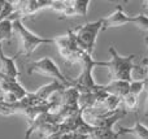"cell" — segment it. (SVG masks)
<instances>
[{
	"label": "cell",
	"mask_w": 148,
	"mask_h": 139,
	"mask_svg": "<svg viewBox=\"0 0 148 139\" xmlns=\"http://www.w3.org/2000/svg\"><path fill=\"white\" fill-rule=\"evenodd\" d=\"M110 55V59L105 61L104 68L109 70L110 81H126L131 82L133 81V70L136 68L134 65V57L135 55H129V56H121L114 48V46H110L108 48Z\"/></svg>",
	"instance_id": "1"
},
{
	"label": "cell",
	"mask_w": 148,
	"mask_h": 139,
	"mask_svg": "<svg viewBox=\"0 0 148 139\" xmlns=\"http://www.w3.org/2000/svg\"><path fill=\"white\" fill-rule=\"evenodd\" d=\"M13 22V30H14V35H17L21 40V51L18 52L16 56L23 55L26 57H30L34 53L38 47L42 44H55L53 38H44V36H39L30 31L25 25H23L21 18H16L12 21Z\"/></svg>",
	"instance_id": "2"
},
{
	"label": "cell",
	"mask_w": 148,
	"mask_h": 139,
	"mask_svg": "<svg viewBox=\"0 0 148 139\" xmlns=\"http://www.w3.org/2000/svg\"><path fill=\"white\" fill-rule=\"evenodd\" d=\"M78 64L81 65L82 70H81V74L78 75V78L73 79V87L77 88L79 91V94L90 92V91L96 90L99 87V85L95 82L92 72H94V69L96 66H104L105 61H96V60H94L92 55L83 52Z\"/></svg>",
	"instance_id": "3"
},
{
	"label": "cell",
	"mask_w": 148,
	"mask_h": 139,
	"mask_svg": "<svg viewBox=\"0 0 148 139\" xmlns=\"http://www.w3.org/2000/svg\"><path fill=\"white\" fill-rule=\"evenodd\" d=\"M103 30V18L92 22H86L81 26H77L73 29V33L75 35V40L79 49L84 53L92 55L95 48V44L97 40V35Z\"/></svg>",
	"instance_id": "4"
},
{
	"label": "cell",
	"mask_w": 148,
	"mask_h": 139,
	"mask_svg": "<svg viewBox=\"0 0 148 139\" xmlns=\"http://www.w3.org/2000/svg\"><path fill=\"white\" fill-rule=\"evenodd\" d=\"M27 73L29 74H34V73H38V74L46 75V77L52 78L53 81L62 83L66 87H73V79L66 78L62 72L60 70V68L56 65V62L51 59V57H42L40 60H36L33 61L27 68Z\"/></svg>",
	"instance_id": "5"
},
{
	"label": "cell",
	"mask_w": 148,
	"mask_h": 139,
	"mask_svg": "<svg viewBox=\"0 0 148 139\" xmlns=\"http://www.w3.org/2000/svg\"><path fill=\"white\" fill-rule=\"evenodd\" d=\"M55 46L57 47L60 56L62 57L65 62L68 64H74V62H79L83 51H81L77 44L75 40V35L73 33V29L69 30L65 35H60V36H55Z\"/></svg>",
	"instance_id": "6"
},
{
	"label": "cell",
	"mask_w": 148,
	"mask_h": 139,
	"mask_svg": "<svg viewBox=\"0 0 148 139\" xmlns=\"http://www.w3.org/2000/svg\"><path fill=\"white\" fill-rule=\"evenodd\" d=\"M0 91H1V94L14 95L18 100H22L23 98H26L29 95V91H26V88H23V86L18 82L17 78L5 75L1 72H0Z\"/></svg>",
	"instance_id": "7"
},
{
	"label": "cell",
	"mask_w": 148,
	"mask_h": 139,
	"mask_svg": "<svg viewBox=\"0 0 148 139\" xmlns=\"http://www.w3.org/2000/svg\"><path fill=\"white\" fill-rule=\"evenodd\" d=\"M51 0H25V1H16V14L22 20L26 16H34L36 12L49 8Z\"/></svg>",
	"instance_id": "8"
},
{
	"label": "cell",
	"mask_w": 148,
	"mask_h": 139,
	"mask_svg": "<svg viewBox=\"0 0 148 139\" xmlns=\"http://www.w3.org/2000/svg\"><path fill=\"white\" fill-rule=\"evenodd\" d=\"M127 23H135V16H127L123 12L122 5H117L114 12L103 18V30L110 27H120Z\"/></svg>",
	"instance_id": "9"
},
{
	"label": "cell",
	"mask_w": 148,
	"mask_h": 139,
	"mask_svg": "<svg viewBox=\"0 0 148 139\" xmlns=\"http://www.w3.org/2000/svg\"><path fill=\"white\" fill-rule=\"evenodd\" d=\"M16 59L17 56H7L4 53V49H3V44H0V72L4 73L5 75H9V77L17 78L20 75V70L17 69V65H16Z\"/></svg>",
	"instance_id": "10"
},
{
	"label": "cell",
	"mask_w": 148,
	"mask_h": 139,
	"mask_svg": "<svg viewBox=\"0 0 148 139\" xmlns=\"http://www.w3.org/2000/svg\"><path fill=\"white\" fill-rule=\"evenodd\" d=\"M130 83L126 81H109L107 85H104V90L109 95H114L118 98H125L130 91Z\"/></svg>",
	"instance_id": "11"
},
{
	"label": "cell",
	"mask_w": 148,
	"mask_h": 139,
	"mask_svg": "<svg viewBox=\"0 0 148 139\" xmlns=\"http://www.w3.org/2000/svg\"><path fill=\"white\" fill-rule=\"evenodd\" d=\"M60 94V105L64 107H79V91L74 87H68Z\"/></svg>",
	"instance_id": "12"
},
{
	"label": "cell",
	"mask_w": 148,
	"mask_h": 139,
	"mask_svg": "<svg viewBox=\"0 0 148 139\" xmlns=\"http://www.w3.org/2000/svg\"><path fill=\"white\" fill-rule=\"evenodd\" d=\"M118 130L121 131L122 135L131 134L138 139H148V127L144 126L139 118H136V122L133 127H120Z\"/></svg>",
	"instance_id": "13"
},
{
	"label": "cell",
	"mask_w": 148,
	"mask_h": 139,
	"mask_svg": "<svg viewBox=\"0 0 148 139\" xmlns=\"http://www.w3.org/2000/svg\"><path fill=\"white\" fill-rule=\"evenodd\" d=\"M14 35V30H13V22L8 18L0 22V44L3 42H10Z\"/></svg>",
	"instance_id": "14"
},
{
	"label": "cell",
	"mask_w": 148,
	"mask_h": 139,
	"mask_svg": "<svg viewBox=\"0 0 148 139\" xmlns=\"http://www.w3.org/2000/svg\"><path fill=\"white\" fill-rule=\"evenodd\" d=\"M121 131L113 129H95V131L90 135V139H118L121 137Z\"/></svg>",
	"instance_id": "15"
},
{
	"label": "cell",
	"mask_w": 148,
	"mask_h": 139,
	"mask_svg": "<svg viewBox=\"0 0 148 139\" xmlns=\"http://www.w3.org/2000/svg\"><path fill=\"white\" fill-rule=\"evenodd\" d=\"M90 4H91L90 0H73L72 5H73L74 13H75V17H78V16H81V17H86L87 12H88Z\"/></svg>",
	"instance_id": "16"
},
{
	"label": "cell",
	"mask_w": 148,
	"mask_h": 139,
	"mask_svg": "<svg viewBox=\"0 0 148 139\" xmlns=\"http://www.w3.org/2000/svg\"><path fill=\"white\" fill-rule=\"evenodd\" d=\"M122 107L126 112L127 111L136 112V108H138V96L129 92L125 98H122Z\"/></svg>",
	"instance_id": "17"
},
{
	"label": "cell",
	"mask_w": 148,
	"mask_h": 139,
	"mask_svg": "<svg viewBox=\"0 0 148 139\" xmlns=\"http://www.w3.org/2000/svg\"><path fill=\"white\" fill-rule=\"evenodd\" d=\"M144 91V83H143V79H133L130 83V94H134V95L139 96L142 92Z\"/></svg>",
	"instance_id": "18"
},
{
	"label": "cell",
	"mask_w": 148,
	"mask_h": 139,
	"mask_svg": "<svg viewBox=\"0 0 148 139\" xmlns=\"http://www.w3.org/2000/svg\"><path fill=\"white\" fill-rule=\"evenodd\" d=\"M70 139H90V135L82 133H70Z\"/></svg>",
	"instance_id": "19"
},
{
	"label": "cell",
	"mask_w": 148,
	"mask_h": 139,
	"mask_svg": "<svg viewBox=\"0 0 148 139\" xmlns=\"http://www.w3.org/2000/svg\"><path fill=\"white\" fill-rule=\"evenodd\" d=\"M142 65H143L144 73H146V78H143V79H148V56L143 59V61H142Z\"/></svg>",
	"instance_id": "20"
},
{
	"label": "cell",
	"mask_w": 148,
	"mask_h": 139,
	"mask_svg": "<svg viewBox=\"0 0 148 139\" xmlns=\"http://www.w3.org/2000/svg\"><path fill=\"white\" fill-rule=\"evenodd\" d=\"M143 83H144V91H146L148 95V79H143Z\"/></svg>",
	"instance_id": "21"
},
{
	"label": "cell",
	"mask_w": 148,
	"mask_h": 139,
	"mask_svg": "<svg viewBox=\"0 0 148 139\" xmlns=\"http://www.w3.org/2000/svg\"><path fill=\"white\" fill-rule=\"evenodd\" d=\"M144 114L148 117V95H147V99H146V111H144Z\"/></svg>",
	"instance_id": "22"
},
{
	"label": "cell",
	"mask_w": 148,
	"mask_h": 139,
	"mask_svg": "<svg viewBox=\"0 0 148 139\" xmlns=\"http://www.w3.org/2000/svg\"><path fill=\"white\" fill-rule=\"evenodd\" d=\"M143 5H144V10H146V12H148V0L143 1Z\"/></svg>",
	"instance_id": "23"
},
{
	"label": "cell",
	"mask_w": 148,
	"mask_h": 139,
	"mask_svg": "<svg viewBox=\"0 0 148 139\" xmlns=\"http://www.w3.org/2000/svg\"><path fill=\"white\" fill-rule=\"evenodd\" d=\"M146 44H147V47H148V36L146 38Z\"/></svg>",
	"instance_id": "24"
}]
</instances>
